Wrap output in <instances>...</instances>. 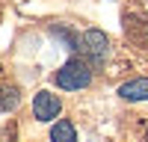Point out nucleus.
I'll list each match as a JSON object with an SVG mask.
<instances>
[{
	"label": "nucleus",
	"mask_w": 148,
	"mask_h": 142,
	"mask_svg": "<svg viewBox=\"0 0 148 142\" xmlns=\"http://www.w3.org/2000/svg\"><path fill=\"white\" fill-rule=\"evenodd\" d=\"M0 142H15V124L0 127Z\"/></svg>",
	"instance_id": "obj_8"
},
{
	"label": "nucleus",
	"mask_w": 148,
	"mask_h": 142,
	"mask_svg": "<svg viewBox=\"0 0 148 142\" xmlns=\"http://www.w3.org/2000/svg\"><path fill=\"white\" fill-rule=\"evenodd\" d=\"M107 47H110V42H107V36L101 30H86L83 39H80V56L92 68H98L107 59Z\"/></svg>",
	"instance_id": "obj_2"
},
{
	"label": "nucleus",
	"mask_w": 148,
	"mask_h": 142,
	"mask_svg": "<svg viewBox=\"0 0 148 142\" xmlns=\"http://www.w3.org/2000/svg\"><path fill=\"white\" fill-rule=\"evenodd\" d=\"M21 104V92L18 86H0V113H9Z\"/></svg>",
	"instance_id": "obj_7"
},
{
	"label": "nucleus",
	"mask_w": 148,
	"mask_h": 142,
	"mask_svg": "<svg viewBox=\"0 0 148 142\" xmlns=\"http://www.w3.org/2000/svg\"><path fill=\"white\" fill-rule=\"evenodd\" d=\"M145 142H148V130H145Z\"/></svg>",
	"instance_id": "obj_9"
},
{
	"label": "nucleus",
	"mask_w": 148,
	"mask_h": 142,
	"mask_svg": "<svg viewBox=\"0 0 148 142\" xmlns=\"http://www.w3.org/2000/svg\"><path fill=\"white\" fill-rule=\"evenodd\" d=\"M51 142H77L74 124L68 122V118H59V122L51 127Z\"/></svg>",
	"instance_id": "obj_6"
},
{
	"label": "nucleus",
	"mask_w": 148,
	"mask_h": 142,
	"mask_svg": "<svg viewBox=\"0 0 148 142\" xmlns=\"http://www.w3.org/2000/svg\"><path fill=\"white\" fill-rule=\"evenodd\" d=\"M59 110H62V104H59V98L51 95V92H39L33 98V115L39 118V122H53L59 115Z\"/></svg>",
	"instance_id": "obj_4"
},
{
	"label": "nucleus",
	"mask_w": 148,
	"mask_h": 142,
	"mask_svg": "<svg viewBox=\"0 0 148 142\" xmlns=\"http://www.w3.org/2000/svg\"><path fill=\"white\" fill-rule=\"evenodd\" d=\"M125 39L136 47H148V15L145 12H127L125 15Z\"/></svg>",
	"instance_id": "obj_3"
},
{
	"label": "nucleus",
	"mask_w": 148,
	"mask_h": 142,
	"mask_svg": "<svg viewBox=\"0 0 148 142\" xmlns=\"http://www.w3.org/2000/svg\"><path fill=\"white\" fill-rule=\"evenodd\" d=\"M119 95L125 101H148V77H136V80L125 83L119 89Z\"/></svg>",
	"instance_id": "obj_5"
},
{
	"label": "nucleus",
	"mask_w": 148,
	"mask_h": 142,
	"mask_svg": "<svg viewBox=\"0 0 148 142\" xmlns=\"http://www.w3.org/2000/svg\"><path fill=\"white\" fill-rule=\"evenodd\" d=\"M89 83H92V65L86 62L83 56L68 59V62L56 71V86H59V89L74 92V89H86Z\"/></svg>",
	"instance_id": "obj_1"
}]
</instances>
